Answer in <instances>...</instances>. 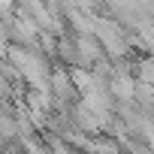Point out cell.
<instances>
[{
	"label": "cell",
	"instance_id": "obj_1",
	"mask_svg": "<svg viewBox=\"0 0 154 154\" xmlns=\"http://www.w3.org/2000/svg\"><path fill=\"white\" fill-rule=\"evenodd\" d=\"M139 75H142V82L154 88V57H145L142 66H139Z\"/></svg>",
	"mask_w": 154,
	"mask_h": 154
}]
</instances>
